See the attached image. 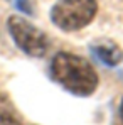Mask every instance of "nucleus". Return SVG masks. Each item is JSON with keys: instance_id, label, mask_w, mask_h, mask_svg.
Returning a JSON list of instances; mask_svg holds the SVG:
<instances>
[{"instance_id": "obj_8", "label": "nucleus", "mask_w": 123, "mask_h": 125, "mask_svg": "<svg viewBox=\"0 0 123 125\" xmlns=\"http://www.w3.org/2000/svg\"><path fill=\"white\" fill-rule=\"evenodd\" d=\"M120 73H122V76H123V68H122V71H120Z\"/></svg>"}, {"instance_id": "obj_6", "label": "nucleus", "mask_w": 123, "mask_h": 125, "mask_svg": "<svg viewBox=\"0 0 123 125\" xmlns=\"http://www.w3.org/2000/svg\"><path fill=\"white\" fill-rule=\"evenodd\" d=\"M14 2V5L24 12V14H27V15H32L34 14V9H32V3H30V0H12Z\"/></svg>"}, {"instance_id": "obj_2", "label": "nucleus", "mask_w": 123, "mask_h": 125, "mask_svg": "<svg viewBox=\"0 0 123 125\" xmlns=\"http://www.w3.org/2000/svg\"><path fill=\"white\" fill-rule=\"evenodd\" d=\"M96 10V0H57L51 10V19L62 31H78L95 19Z\"/></svg>"}, {"instance_id": "obj_1", "label": "nucleus", "mask_w": 123, "mask_h": 125, "mask_svg": "<svg viewBox=\"0 0 123 125\" xmlns=\"http://www.w3.org/2000/svg\"><path fill=\"white\" fill-rule=\"evenodd\" d=\"M52 76L67 91L88 96L98 86V74L86 59L71 52H59L52 59Z\"/></svg>"}, {"instance_id": "obj_5", "label": "nucleus", "mask_w": 123, "mask_h": 125, "mask_svg": "<svg viewBox=\"0 0 123 125\" xmlns=\"http://www.w3.org/2000/svg\"><path fill=\"white\" fill-rule=\"evenodd\" d=\"M22 118L14 102L7 95H0V125H20Z\"/></svg>"}, {"instance_id": "obj_4", "label": "nucleus", "mask_w": 123, "mask_h": 125, "mask_svg": "<svg viewBox=\"0 0 123 125\" xmlns=\"http://www.w3.org/2000/svg\"><path fill=\"white\" fill-rule=\"evenodd\" d=\"M93 56H96L106 66H118L123 59L122 49L111 41H98L89 46Z\"/></svg>"}, {"instance_id": "obj_7", "label": "nucleus", "mask_w": 123, "mask_h": 125, "mask_svg": "<svg viewBox=\"0 0 123 125\" xmlns=\"http://www.w3.org/2000/svg\"><path fill=\"white\" fill-rule=\"evenodd\" d=\"M120 115H122V120H123V102H122V106H120Z\"/></svg>"}, {"instance_id": "obj_3", "label": "nucleus", "mask_w": 123, "mask_h": 125, "mask_svg": "<svg viewBox=\"0 0 123 125\" xmlns=\"http://www.w3.org/2000/svg\"><path fill=\"white\" fill-rule=\"evenodd\" d=\"M9 31H10V36L14 37L15 44L25 54L34 56V58H41L46 54V51L49 47V41H47L46 34L39 31L36 25L29 24L25 19L10 17L9 19Z\"/></svg>"}]
</instances>
